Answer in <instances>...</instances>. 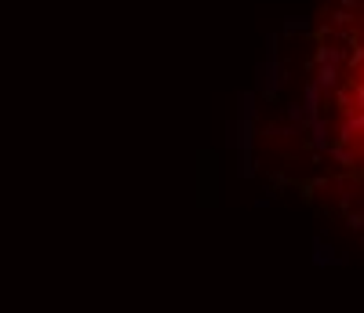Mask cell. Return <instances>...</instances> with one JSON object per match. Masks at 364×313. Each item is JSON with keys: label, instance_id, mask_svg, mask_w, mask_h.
I'll list each match as a JSON object with an SVG mask.
<instances>
[{"label": "cell", "instance_id": "cell-1", "mask_svg": "<svg viewBox=\"0 0 364 313\" xmlns=\"http://www.w3.org/2000/svg\"><path fill=\"white\" fill-rule=\"evenodd\" d=\"M284 80H288V66L277 55V33H270V37H266V59L255 66V91L262 98H270V102H277Z\"/></svg>", "mask_w": 364, "mask_h": 313}, {"label": "cell", "instance_id": "cell-2", "mask_svg": "<svg viewBox=\"0 0 364 313\" xmlns=\"http://www.w3.org/2000/svg\"><path fill=\"white\" fill-rule=\"evenodd\" d=\"M310 146H313V153H328L331 150V131H328V121L317 117V121H310Z\"/></svg>", "mask_w": 364, "mask_h": 313}, {"label": "cell", "instance_id": "cell-3", "mask_svg": "<svg viewBox=\"0 0 364 313\" xmlns=\"http://www.w3.org/2000/svg\"><path fill=\"white\" fill-rule=\"evenodd\" d=\"M303 113H306V128H310V121H317L321 113H317V106H321V88H317V80H306V88H303Z\"/></svg>", "mask_w": 364, "mask_h": 313}, {"label": "cell", "instance_id": "cell-4", "mask_svg": "<svg viewBox=\"0 0 364 313\" xmlns=\"http://www.w3.org/2000/svg\"><path fill=\"white\" fill-rule=\"evenodd\" d=\"M255 113H259V91L248 88L237 95V121H255Z\"/></svg>", "mask_w": 364, "mask_h": 313}, {"label": "cell", "instance_id": "cell-5", "mask_svg": "<svg viewBox=\"0 0 364 313\" xmlns=\"http://www.w3.org/2000/svg\"><path fill=\"white\" fill-rule=\"evenodd\" d=\"M284 37H303V33H313V19H306V15H288L280 26Z\"/></svg>", "mask_w": 364, "mask_h": 313}, {"label": "cell", "instance_id": "cell-6", "mask_svg": "<svg viewBox=\"0 0 364 313\" xmlns=\"http://www.w3.org/2000/svg\"><path fill=\"white\" fill-rule=\"evenodd\" d=\"M313 62L317 66H342L346 62V52L335 44H317V55H313Z\"/></svg>", "mask_w": 364, "mask_h": 313}, {"label": "cell", "instance_id": "cell-7", "mask_svg": "<svg viewBox=\"0 0 364 313\" xmlns=\"http://www.w3.org/2000/svg\"><path fill=\"white\" fill-rule=\"evenodd\" d=\"M313 262H317V266H339L342 255H335V252H331V244L317 237V241H313Z\"/></svg>", "mask_w": 364, "mask_h": 313}, {"label": "cell", "instance_id": "cell-8", "mask_svg": "<svg viewBox=\"0 0 364 313\" xmlns=\"http://www.w3.org/2000/svg\"><path fill=\"white\" fill-rule=\"evenodd\" d=\"M317 88L335 91L339 88V66H317Z\"/></svg>", "mask_w": 364, "mask_h": 313}, {"label": "cell", "instance_id": "cell-9", "mask_svg": "<svg viewBox=\"0 0 364 313\" xmlns=\"http://www.w3.org/2000/svg\"><path fill=\"white\" fill-rule=\"evenodd\" d=\"M357 135H361V128H357V113H354V117H342V128H339V135H335L339 142H335V146H350Z\"/></svg>", "mask_w": 364, "mask_h": 313}, {"label": "cell", "instance_id": "cell-10", "mask_svg": "<svg viewBox=\"0 0 364 313\" xmlns=\"http://www.w3.org/2000/svg\"><path fill=\"white\" fill-rule=\"evenodd\" d=\"M335 106L342 109V117H354L357 106H354V91L350 88H335Z\"/></svg>", "mask_w": 364, "mask_h": 313}, {"label": "cell", "instance_id": "cell-11", "mask_svg": "<svg viewBox=\"0 0 364 313\" xmlns=\"http://www.w3.org/2000/svg\"><path fill=\"white\" fill-rule=\"evenodd\" d=\"M331 160H335V164H342V168H354V164H357V153L350 150V146H331Z\"/></svg>", "mask_w": 364, "mask_h": 313}, {"label": "cell", "instance_id": "cell-12", "mask_svg": "<svg viewBox=\"0 0 364 313\" xmlns=\"http://www.w3.org/2000/svg\"><path fill=\"white\" fill-rule=\"evenodd\" d=\"M354 22V11H346V8H335V11H328V26H339V29H346Z\"/></svg>", "mask_w": 364, "mask_h": 313}, {"label": "cell", "instance_id": "cell-13", "mask_svg": "<svg viewBox=\"0 0 364 313\" xmlns=\"http://www.w3.org/2000/svg\"><path fill=\"white\" fill-rule=\"evenodd\" d=\"M288 124L292 128H306V113H303L299 102H288Z\"/></svg>", "mask_w": 364, "mask_h": 313}, {"label": "cell", "instance_id": "cell-14", "mask_svg": "<svg viewBox=\"0 0 364 313\" xmlns=\"http://www.w3.org/2000/svg\"><path fill=\"white\" fill-rule=\"evenodd\" d=\"M346 226H350V229H364V211H346Z\"/></svg>", "mask_w": 364, "mask_h": 313}, {"label": "cell", "instance_id": "cell-15", "mask_svg": "<svg viewBox=\"0 0 364 313\" xmlns=\"http://www.w3.org/2000/svg\"><path fill=\"white\" fill-rule=\"evenodd\" d=\"M350 66H354V70H357V66H364V44H361V40L354 44V55H350Z\"/></svg>", "mask_w": 364, "mask_h": 313}, {"label": "cell", "instance_id": "cell-16", "mask_svg": "<svg viewBox=\"0 0 364 313\" xmlns=\"http://www.w3.org/2000/svg\"><path fill=\"white\" fill-rule=\"evenodd\" d=\"M354 106H357V113H364V80L354 88Z\"/></svg>", "mask_w": 364, "mask_h": 313}, {"label": "cell", "instance_id": "cell-17", "mask_svg": "<svg viewBox=\"0 0 364 313\" xmlns=\"http://www.w3.org/2000/svg\"><path fill=\"white\" fill-rule=\"evenodd\" d=\"M339 208L350 211V208H354V193H339Z\"/></svg>", "mask_w": 364, "mask_h": 313}, {"label": "cell", "instance_id": "cell-18", "mask_svg": "<svg viewBox=\"0 0 364 313\" xmlns=\"http://www.w3.org/2000/svg\"><path fill=\"white\" fill-rule=\"evenodd\" d=\"M328 4H335V8H346V11H357V0H328Z\"/></svg>", "mask_w": 364, "mask_h": 313}, {"label": "cell", "instance_id": "cell-19", "mask_svg": "<svg viewBox=\"0 0 364 313\" xmlns=\"http://www.w3.org/2000/svg\"><path fill=\"white\" fill-rule=\"evenodd\" d=\"M284 186H288V175L277 171V175H274V190H284Z\"/></svg>", "mask_w": 364, "mask_h": 313}, {"label": "cell", "instance_id": "cell-20", "mask_svg": "<svg viewBox=\"0 0 364 313\" xmlns=\"http://www.w3.org/2000/svg\"><path fill=\"white\" fill-rule=\"evenodd\" d=\"M357 128L364 131V113H357Z\"/></svg>", "mask_w": 364, "mask_h": 313}, {"label": "cell", "instance_id": "cell-21", "mask_svg": "<svg viewBox=\"0 0 364 313\" xmlns=\"http://www.w3.org/2000/svg\"><path fill=\"white\" fill-rule=\"evenodd\" d=\"M361 244H364V241H361Z\"/></svg>", "mask_w": 364, "mask_h": 313}]
</instances>
